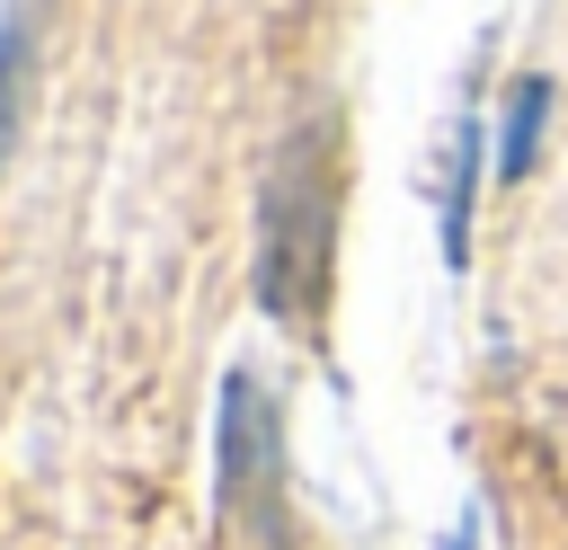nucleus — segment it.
Wrapping results in <instances>:
<instances>
[{"label":"nucleus","instance_id":"nucleus-1","mask_svg":"<svg viewBox=\"0 0 568 550\" xmlns=\"http://www.w3.org/2000/svg\"><path fill=\"white\" fill-rule=\"evenodd\" d=\"M541 115H550V80H515V115H506V151H497V177H524V169H532Z\"/></svg>","mask_w":568,"mask_h":550},{"label":"nucleus","instance_id":"nucleus-2","mask_svg":"<svg viewBox=\"0 0 568 550\" xmlns=\"http://www.w3.org/2000/svg\"><path fill=\"white\" fill-rule=\"evenodd\" d=\"M18 62H27V9H0V160H9V115H18Z\"/></svg>","mask_w":568,"mask_h":550},{"label":"nucleus","instance_id":"nucleus-3","mask_svg":"<svg viewBox=\"0 0 568 550\" xmlns=\"http://www.w3.org/2000/svg\"><path fill=\"white\" fill-rule=\"evenodd\" d=\"M453 550H470V523H462V541H453Z\"/></svg>","mask_w":568,"mask_h":550}]
</instances>
